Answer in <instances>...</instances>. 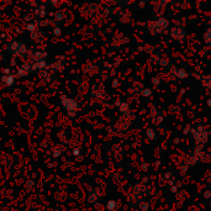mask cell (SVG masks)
<instances>
[{
  "label": "cell",
  "instance_id": "6da1fadb",
  "mask_svg": "<svg viewBox=\"0 0 211 211\" xmlns=\"http://www.w3.org/2000/svg\"><path fill=\"white\" fill-rule=\"evenodd\" d=\"M62 105L64 106V109H67L68 111H78V104L74 99H70L67 97H62L61 99Z\"/></svg>",
  "mask_w": 211,
  "mask_h": 211
},
{
  "label": "cell",
  "instance_id": "7a4b0ae2",
  "mask_svg": "<svg viewBox=\"0 0 211 211\" xmlns=\"http://www.w3.org/2000/svg\"><path fill=\"white\" fill-rule=\"evenodd\" d=\"M115 206H116V202H115V201H109V202H107V205H106L107 210H114V209H115Z\"/></svg>",
  "mask_w": 211,
  "mask_h": 211
},
{
  "label": "cell",
  "instance_id": "3957f363",
  "mask_svg": "<svg viewBox=\"0 0 211 211\" xmlns=\"http://www.w3.org/2000/svg\"><path fill=\"white\" fill-rule=\"evenodd\" d=\"M76 114H77V111H68V112H67V115H68L69 117H74Z\"/></svg>",
  "mask_w": 211,
  "mask_h": 211
},
{
  "label": "cell",
  "instance_id": "277c9868",
  "mask_svg": "<svg viewBox=\"0 0 211 211\" xmlns=\"http://www.w3.org/2000/svg\"><path fill=\"white\" fill-rule=\"evenodd\" d=\"M55 33H56V35H58V33H61V29H58V27H56V29H55Z\"/></svg>",
  "mask_w": 211,
  "mask_h": 211
},
{
  "label": "cell",
  "instance_id": "5b68a950",
  "mask_svg": "<svg viewBox=\"0 0 211 211\" xmlns=\"http://www.w3.org/2000/svg\"><path fill=\"white\" fill-rule=\"evenodd\" d=\"M74 154H76V156H77V154H79V151H78V149H76V151H74Z\"/></svg>",
  "mask_w": 211,
  "mask_h": 211
}]
</instances>
